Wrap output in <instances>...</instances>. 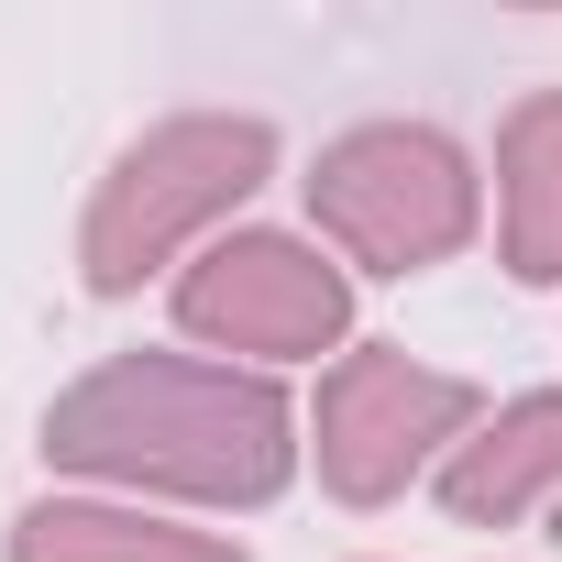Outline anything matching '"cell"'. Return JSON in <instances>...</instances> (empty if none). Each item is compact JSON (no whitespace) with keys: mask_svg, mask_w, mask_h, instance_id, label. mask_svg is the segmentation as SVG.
Listing matches in <instances>:
<instances>
[{"mask_svg":"<svg viewBox=\"0 0 562 562\" xmlns=\"http://www.w3.org/2000/svg\"><path fill=\"white\" fill-rule=\"evenodd\" d=\"M34 452L78 496H133V507H177V518H254L299 485L310 408L276 375H243L210 353H100L78 386L45 397Z\"/></svg>","mask_w":562,"mask_h":562,"instance_id":"obj_1","label":"cell"},{"mask_svg":"<svg viewBox=\"0 0 562 562\" xmlns=\"http://www.w3.org/2000/svg\"><path fill=\"white\" fill-rule=\"evenodd\" d=\"M265 177H276V122L265 111H166V122H144L78 210V288L89 299H144V276L199 265Z\"/></svg>","mask_w":562,"mask_h":562,"instance_id":"obj_2","label":"cell"},{"mask_svg":"<svg viewBox=\"0 0 562 562\" xmlns=\"http://www.w3.org/2000/svg\"><path fill=\"white\" fill-rule=\"evenodd\" d=\"M299 199H310V243L342 254L353 276H430V265L474 254V232H485V166L441 122L331 133L310 155Z\"/></svg>","mask_w":562,"mask_h":562,"instance_id":"obj_3","label":"cell"},{"mask_svg":"<svg viewBox=\"0 0 562 562\" xmlns=\"http://www.w3.org/2000/svg\"><path fill=\"white\" fill-rule=\"evenodd\" d=\"M177 331L210 364L243 375H288V364H342L353 353V265L321 254L310 232H265L232 221L199 265H177Z\"/></svg>","mask_w":562,"mask_h":562,"instance_id":"obj_4","label":"cell"},{"mask_svg":"<svg viewBox=\"0 0 562 562\" xmlns=\"http://www.w3.org/2000/svg\"><path fill=\"white\" fill-rule=\"evenodd\" d=\"M485 419V386L452 364H419L408 342H353L342 364H321L310 397V474L331 507H397L419 474H441L463 452V430Z\"/></svg>","mask_w":562,"mask_h":562,"instance_id":"obj_5","label":"cell"},{"mask_svg":"<svg viewBox=\"0 0 562 562\" xmlns=\"http://www.w3.org/2000/svg\"><path fill=\"white\" fill-rule=\"evenodd\" d=\"M430 496H441L452 529H518V518H540V507L562 496V386L496 397V408L463 430V452L430 474Z\"/></svg>","mask_w":562,"mask_h":562,"instance_id":"obj_6","label":"cell"},{"mask_svg":"<svg viewBox=\"0 0 562 562\" xmlns=\"http://www.w3.org/2000/svg\"><path fill=\"white\" fill-rule=\"evenodd\" d=\"M0 562H254L232 529H199L177 507L133 496H34L0 540Z\"/></svg>","mask_w":562,"mask_h":562,"instance_id":"obj_7","label":"cell"},{"mask_svg":"<svg viewBox=\"0 0 562 562\" xmlns=\"http://www.w3.org/2000/svg\"><path fill=\"white\" fill-rule=\"evenodd\" d=\"M496 265L562 288V89H529L496 122Z\"/></svg>","mask_w":562,"mask_h":562,"instance_id":"obj_8","label":"cell"}]
</instances>
